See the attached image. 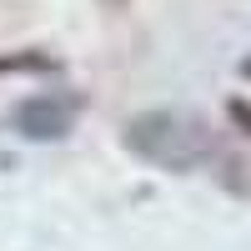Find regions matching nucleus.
Returning <instances> with one entry per match:
<instances>
[{"instance_id": "obj_2", "label": "nucleus", "mask_w": 251, "mask_h": 251, "mask_svg": "<svg viewBox=\"0 0 251 251\" xmlns=\"http://www.w3.org/2000/svg\"><path fill=\"white\" fill-rule=\"evenodd\" d=\"M75 111H80V100H71V96H30L15 106L10 121L25 141H60V136H71Z\"/></svg>"}, {"instance_id": "obj_3", "label": "nucleus", "mask_w": 251, "mask_h": 251, "mask_svg": "<svg viewBox=\"0 0 251 251\" xmlns=\"http://www.w3.org/2000/svg\"><path fill=\"white\" fill-rule=\"evenodd\" d=\"M241 75H246V80H251V55H246V60H241Z\"/></svg>"}, {"instance_id": "obj_1", "label": "nucleus", "mask_w": 251, "mask_h": 251, "mask_svg": "<svg viewBox=\"0 0 251 251\" xmlns=\"http://www.w3.org/2000/svg\"><path fill=\"white\" fill-rule=\"evenodd\" d=\"M126 151L156 171H196L216 161V131L191 111H141L126 121Z\"/></svg>"}]
</instances>
